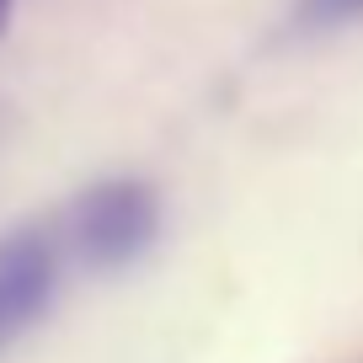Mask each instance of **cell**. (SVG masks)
Wrapping results in <instances>:
<instances>
[{
	"instance_id": "6da1fadb",
	"label": "cell",
	"mask_w": 363,
	"mask_h": 363,
	"mask_svg": "<svg viewBox=\"0 0 363 363\" xmlns=\"http://www.w3.org/2000/svg\"><path fill=\"white\" fill-rule=\"evenodd\" d=\"M160 235V193L139 177H107L65 208L59 246L86 272H118L139 262Z\"/></svg>"
},
{
	"instance_id": "7a4b0ae2",
	"label": "cell",
	"mask_w": 363,
	"mask_h": 363,
	"mask_svg": "<svg viewBox=\"0 0 363 363\" xmlns=\"http://www.w3.org/2000/svg\"><path fill=\"white\" fill-rule=\"evenodd\" d=\"M65 278V246L54 225H16L0 235V352L16 347L54 310Z\"/></svg>"
},
{
	"instance_id": "3957f363",
	"label": "cell",
	"mask_w": 363,
	"mask_h": 363,
	"mask_svg": "<svg viewBox=\"0 0 363 363\" xmlns=\"http://www.w3.org/2000/svg\"><path fill=\"white\" fill-rule=\"evenodd\" d=\"M363 16V0H299V27L320 33V27H347Z\"/></svg>"
},
{
	"instance_id": "277c9868",
	"label": "cell",
	"mask_w": 363,
	"mask_h": 363,
	"mask_svg": "<svg viewBox=\"0 0 363 363\" xmlns=\"http://www.w3.org/2000/svg\"><path fill=\"white\" fill-rule=\"evenodd\" d=\"M11 11H16V0H0V33H6V22H11Z\"/></svg>"
}]
</instances>
